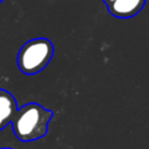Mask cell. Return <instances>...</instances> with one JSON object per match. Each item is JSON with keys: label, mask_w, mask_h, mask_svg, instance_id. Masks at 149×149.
I'll return each instance as SVG.
<instances>
[{"label": "cell", "mask_w": 149, "mask_h": 149, "mask_svg": "<svg viewBox=\"0 0 149 149\" xmlns=\"http://www.w3.org/2000/svg\"><path fill=\"white\" fill-rule=\"evenodd\" d=\"M54 113L37 102H28L17 108L12 119V129L17 140L30 142L42 139L48 133V125Z\"/></svg>", "instance_id": "1"}, {"label": "cell", "mask_w": 149, "mask_h": 149, "mask_svg": "<svg viewBox=\"0 0 149 149\" xmlns=\"http://www.w3.org/2000/svg\"><path fill=\"white\" fill-rule=\"evenodd\" d=\"M17 108L16 100L12 93L0 88V130L12 122Z\"/></svg>", "instance_id": "4"}, {"label": "cell", "mask_w": 149, "mask_h": 149, "mask_svg": "<svg viewBox=\"0 0 149 149\" xmlns=\"http://www.w3.org/2000/svg\"><path fill=\"white\" fill-rule=\"evenodd\" d=\"M146 1L147 0H115L107 6V10L114 17L129 19L141 12L146 5Z\"/></svg>", "instance_id": "3"}, {"label": "cell", "mask_w": 149, "mask_h": 149, "mask_svg": "<svg viewBox=\"0 0 149 149\" xmlns=\"http://www.w3.org/2000/svg\"><path fill=\"white\" fill-rule=\"evenodd\" d=\"M2 1H3V0H0V2H2Z\"/></svg>", "instance_id": "7"}, {"label": "cell", "mask_w": 149, "mask_h": 149, "mask_svg": "<svg viewBox=\"0 0 149 149\" xmlns=\"http://www.w3.org/2000/svg\"><path fill=\"white\" fill-rule=\"evenodd\" d=\"M54 51V44L50 40L45 37L31 38L27 41L17 52V68L24 74H36L50 63Z\"/></svg>", "instance_id": "2"}, {"label": "cell", "mask_w": 149, "mask_h": 149, "mask_svg": "<svg viewBox=\"0 0 149 149\" xmlns=\"http://www.w3.org/2000/svg\"><path fill=\"white\" fill-rule=\"evenodd\" d=\"M113 1H115V0H102V2L106 5V7H107V6H109V5H111Z\"/></svg>", "instance_id": "5"}, {"label": "cell", "mask_w": 149, "mask_h": 149, "mask_svg": "<svg viewBox=\"0 0 149 149\" xmlns=\"http://www.w3.org/2000/svg\"><path fill=\"white\" fill-rule=\"evenodd\" d=\"M2 149H12V148H2Z\"/></svg>", "instance_id": "6"}]
</instances>
